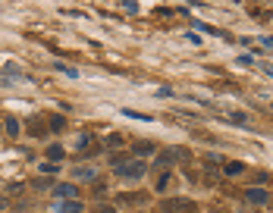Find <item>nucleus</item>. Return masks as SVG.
I'll return each mask as SVG.
<instances>
[{
    "instance_id": "nucleus-1",
    "label": "nucleus",
    "mask_w": 273,
    "mask_h": 213,
    "mask_svg": "<svg viewBox=\"0 0 273 213\" xmlns=\"http://www.w3.org/2000/svg\"><path fill=\"white\" fill-rule=\"evenodd\" d=\"M145 172H148V166L141 160H126L116 166V176H123V179H141Z\"/></svg>"
},
{
    "instance_id": "nucleus-2",
    "label": "nucleus",
    "mask_w": 273,
    "mask_h": 213,
    "mask_svg": "<svg viewBox=\"0 0 273 213\" xmlns=\"http://www.w3.org/2000/svg\"><path fill=\"white\" fill-rule=\"evenodd\" d=\"M176 160H188V150L185 148H170V150H163L160 157H157V166H170V163Z\"/></svg>"
},
{
    "instance_id": "nucleus-3",
    "label": "nucleus",
    "mask_w": 273,
    "mask_h": 213,
    "mask_svg": "<svg viewBox=\"0 0 273 213\" xmlns=\"http://www.w3.org/2000/svg\"><path fill=\"white\" fill-rule=\"evenodd\" d=\"M167 213H198V204L188 200V198H176L167 204Z\"/></svg>"
},
{
    "instance_id": "nucleus-4",
    "label": "nucleus",
    "mask_w": 273,
    "mask_h": 213,
    "mask_svg": "<svg viewBox=\"0 0 273 213\" xmlns=\"http://www.w3.org/2000/svg\"><path fill=\"white\" fill-rule=\"evenodd\" d=\"M54 194L57 198H66V200H79V192H76V185H54Z\"/></svg>"
},
{
    "instance_id": "nucleus-5",
    "label": "nucleus",
    "mask_w": 273,
    "mask_h": 213,
    "mask_svg": "<svg viewBox=\"0 0 273 213\" xmlns=\"http://www.w3.org/2000/svg\"><path fill=\"white\" fill-rule=\"evenodd\" d=\"M245 198H248V204H267V200H270L264 188H248Z\"/></svg>"
},
{
    "instance_id": "nucleus-6",
    "label": "nucleus",
    "mask_w": 273,
    "mask_h": 213,
    "mask_svg": "<svg viewBox=\"0 0 273 213\" xmlns=\"http://www.w3.org/2000/svg\"><path fill=\"white\" fill-rule=\"evenodd\" d=\"M201 170H204V179L213 185V182H220V170L217 166H213V160H204V163H201Z\"/></svg>"
},
{
    "instance_id": "nucleus-7",
    "label": "nucleus",
    "mask_w": 273,
    "mask_h": 213,
    "mask_svg": "<svg viewBox=\"0 0 273 213\" xmlns=\"http://www.w3.org/2000/svg\"><path fill=\"white\" fill-rule=\"evenodd\" d=\"M73 176H76V179H85V182H94V179H98V170H94V166H76Z\"/></svg>"
},
{
    "instance_id": "nucleus-8",
    "label": "nucleus",
    "mask_w": 273,
    "mask_h": 213,
    "mask_svg": "<svg viewBox=\"0 0 273 213\" xmlns=\"http://www.w3.org/2000/svg\"><path fill=\"white\" fill-rule=\"evenodd\" d=\"M16 78H22V69L16 63H7L4 66V82H16Z\"/></svg>"
},
{
    "instance_id": "nucleus-9",
    "label": "nucleus",
    "mask_w": 273,
    "mask_h": 213,
    "mask_svg": "<svg viewBox=\"0 0 273 213\" xmlns=\"http://www.w3.org/2000/svg\"><path fill=\"white\" fill-rule=\"evenodd\" d=\"M57 210L60 213H82V204L79 200H63V204H57Z\"/></svg>"
},
{
    "instance_id": "nucleus-10",
    "label": "nucleus",
    "mask_w": 273,
    "mask_h": 213,
    "mask_svg": "<svg viewBox=\"0 0 273 213\" xmlns=\"http://www.w3.org/2000/svg\"><path fill=\"white\" fill-rule=\"evenodd\" d=\"M60 160H63V148H60V144L47 148V163H60Z\"/></svg>"
},
{
    "instance_id": "nucleus-11",
    "label": "nucleus",
    "mask_w": 273,
    "mask_h": 213,
    "mask_svg": "<svg viewBox=\"0 0 273 213\" xmlns=\"http://www.w3.org/2000/svg\"><path fill=\"white\" fill-rule=\"evenodd\" d=\"M116 200H120V204H138V200H148V194H120V198H116Z\"/></svg>"
},
{
    "instance_id": "nucleus-12",
    "label": "nucleus",
    "mask_w": 273,
    "mask_h": 213,
    "mask_svg": "<svg viewBox=\"0 0 273 213\" xmlns=\"http://www.w3.org/2000/svg\"><path fill=\"white\" fill-rule=\"evenodd\" d=\"M4 126H7V135H10V138H16V135H19V120L7 116V122H4Z\"/></svg>"
},
{
    "instance_id": "nucleus-13",
    "label": "nucleus",
    "mask_w": 273,
    "mask_h": 213,
    "mask_svg": "<svg viewBox=\"0 0 273 213\" xmlns=\"http://www.w3.org/2000/svg\"><path fill=\"white\" fill-rule=\"evenodd\" d=\"M223 172H226V176H242V172H245V166L232 160V163H226V166H223Z\"/></svg>"
},
{
    "instance_id": "nucleus-14",
    "label": "nucleus",
    "mask_w": 273,
    "mask_h": 213,
    "mask_svg": "<svg viewBox=\"0 0 273 213\" xmlns=\"http://www.w3.org/2000/svg\"><path fill=\"white\" fill-rule=\"evenodd\" d=\"M41 126H44V120H38V116H35V120H29V132H32V135H44Z\"/></svg>"
},
{
    "instance_id": "nucleus-15",
    "label": "nucleus",
    "mask_w": 273,
    "mask_h": 213,
    "mask_svg": "<svg viewBox=\"0 0 273 213\" xmlns=\"http://www.w3.org/2000/svg\"><path fill=\"white\" fill-rule=\"evenodd\" d=\"M135 154H141V157H145V154H154V144H151V141H138V144L132 148Z\"/></svg>"
},
{
    "instance_id": "nucleus-16",
    "label": "nucleus",
    "mask_w": 273,
    "mask_h": 213,
    "mask_svg": "<svg viewBox=\"0 0 273 213\" xmlns=\"http://www.w3.org/2000/svg\"><path fill=\"white\" fill-rule=\"evenodd\" d=\"M47 126L54 128V132H63V126H66V120L63 116H51V120H47Z\"/></svg>"
},
{
    "instance_id": "nucleus-17",
    "label": "nucleus",
    "mask_w": 273,
    "mask_h": 213,
    "mask_svg": "<svg viewBox=\"0 0 273 213\" xmlns=\"http://www.w3.org/2000/svg\"><path fill=\"white\" fill-rule=\"evenodd\" d=\"M170 179H173V176H170V172H163V176H160V179H157V192H167V185H170Z\"/></svg>"
},
{
    "instance_id": "nucleus-18",
    "label": "nucleus",
    "mask_w": 273,
    "mask_h": 213,
    "mask_svg": "<svg viewBox=\"0 0 273 213\" xmlns=\"http://www.w3.org/2000/svg\"><path fill=\"white\" fill-rule=\"evenodd\" d=\"M57 69H60V72H66V76H73V78H79V69L66 66V63H57Z\"/></svg>"
},
{
    "instance_id": "nucleus-19",
    "label": "nucleus",
    "mask_w": 273,
    "mask_h": 213,
    "mask_svg": "<svg viewBox=\"0 0 273 213\" xmlns=\"http://www.w3.org/2000/svg\"><path fill=\"white\" fill-rule=\"evenodd\" d=\"M107 144L116 148V144H123V138H120V135H110V138H107Z\"/></svg>"
},
{
    "instance_id": "nucleus-20",
    "label": "nucleus",
    "mask_w": 273,
    "mask_h": 213,
    "mask_svg": "<svg viewBox=\"0 0 273 213\" xmlns=\"http://www.w3.org/2000/svg\"><path fill=\"white\" fill-rule=\"evenodd\" d=\"M264 72H267V76H273V63H267V66H264Z\"/></svg>"
},
{
    "instance_id": "nucleus-21",
    "label": "nucleus",
    "mask_w": 273,
    "mask_h": 213,
    "mask_svg": "<svg viewBox=\"0 0 273 213\" xmlns=\"http://www.w3.org/2000/svg\"><path fill=\"white\" fill-rule=\"evenodd\" d=\"M4 207H7V200H4V198H0V210H4Z\"/></svg>"
},
{
    "instance_id": "nucleus-22",
    "label": "nucleus",
    "mask_w": 273,
    "mask_h": 213,
    "mask_svg": "<svg viewBox=\"0 0 273 213\" xmlns=\"http://www.w3.org/2000/svg\"><path fill=\"white\" fill-rule=\"evenodd\" d=\"M245 213H248V210H245Z\"/></svg>"
}]
</instances>
